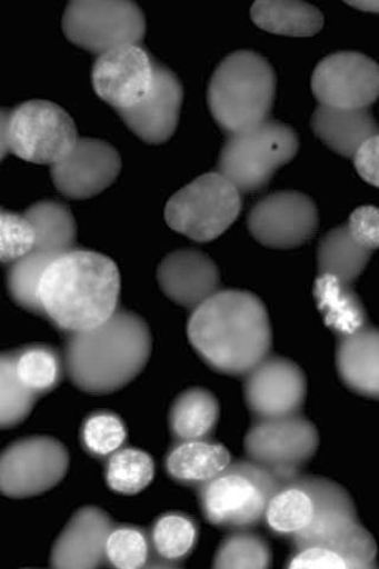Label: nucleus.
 Returning <instances> with one entry per match:
<instances>
[{"label": "nucleus", "instance_id": "20e7f679", "mask_svg": "<svg viewBox=\"0 0 379 569\" xmlns=\"http://www.w3.org/2000/svg\"><path fill=\"white\" fill-rule=\"evenodd\" d=\"M277 93L276 71L260 53H230L213 71L208 88L211 116L227 137L270 120Z\"/></svg>", "mask_w": 379, "mask_h": 569}, {"label": "nucleus", "instance_id": "cd10ccee", "mask_svg": "<svg viewBox=\"0 0 379 569\" xmlns=\"http://www.w3.org/2000/svg\"><path fill=\"white\" fill-rule=\"evenodd\" d=\"M220 418L218 399L205 388H190L171 406L170 431L174 441L210 438Z\"/></svg>", "mask_w": 379, "mask_h": 569}, {"label": "nucleus", "instance_id": "2eb2a0df", "mask_svg": "<svg viewBox=\"0 0 379 569\" xmlns=\"http://www.w3.org/2000/svg\"><path fill=\"white\" fill-rule=\"evenodd\" d=\"M319 212L309 196L279 191L266 196L248 216L252 238L273 249H292L310 241L317 233Z\"/></svg>", "mask_w": 379, "mask_h": 569}, {"label": "nucleus", "instance_id": "7ed1b4c3", "mask_svg": "<svg viewBox=\"0 0 379 569\" xmlns=\"http://www.w3.org/2000/svg\"><path fill=\"white\" fill-rule=\"evenodd\" d=\"M120 282L113 260L76 249L42 277L39 297L44 317L66 333L97 328L119 310Z\"/></svg>", "mask_w": 379, "mask_h": 569}, {"label": "nucleus", "instance_id": "7c9ffc66", "mask_svg": "<svg viewBox=\"0 0 379 569\" xmlns=\"http://www.w3.org/2000/svg\"><path fill=\"white\" fill-rule=\"evenodd\" d=\"M106 482L113 491L136 495L149 487L154 477L151 456L134 448H121L107 458Z\"/></svg>", "mask_w": 379, "mask_h": 569}, {"label": "nucleus", "instance_id": "aec40b11", "mask_svg": "<svg viewBox=\"0 0 379 569\" xmlns=\"http://www.w3.org/2000/svg\"><path fill=\"white\" fill-rule=\"evenodd\" d=\"M116 525L106 511L83 507L70 519L53 545L51 566L60 569H93L106 560V545Z\"/></svg>", "mask_w": 379, "mask_h": 569}, {"label": "nucleus", "instance_id": "f3484780", "mask_svg": "<svg viewBox=\"0 0 379 569\" xmlns=\"http://www.w3.org/2000/svg\"><path fill=\"white\" fill-rule=\"evenodd\" d=\"M306 397L302 369L279 356H268L246 376L245 398L256 419L301 415Z\"/></svg>", "mask_w": 379, "mask_h": 569}, {"label": "nucleus", "instance_id": "2f4dec72", "mask_svg": "<svg viewBox=\"0 0 379 569\" xmlns=\"http://www.w3.org/2000/svg\"><path fill=\"white\" fill-rule=\"evenodd\" d=\"M272 565L268 543L250 529L232 530L213 558L219 569H265Z\"/></svg>", "mask_w": 379, "mask_h": 569}, {"label": "nucleus", "instance_id": "4be33fe9", "mask_svg": "<svg viewBox=\"0 0 379 569\" xmlns=\"http://www.w3.org/2000/svg\"><path fill=\"white\" fill-rule=\"evenodd\" d=\"M336 365L340 380L353 393L379 399V329L367 326L340 337Z\"/></svg>", "mask_w": 379, "mask_h": 569}, {"label": "nucleus", "instance_id": "393cba45", "mask_svg": "<svg viewBox=\"0 0 379 569\" xmlns=\"http://www.w3.org/2000/svg\"><path fill=\"white\" fill-rule=\"evenodd\" d=\"M313 296L323 323L338 338L353 335L368 326L363 302L352 284L330 274H318Z\"/></svg>", "mask_w": 379, "mask_h": 569}, {"label": "nucleus", "instance_id": "c9c22d12", "mask_svg": "<svg viewBox=\"0 0 379 569\" xmlns=\"http://www.w3.org/2000/svg\"><path fill=\"white\" fill-rule=\"evenodd\" d=\"M128 439L122 420L108 412H99L87 418L81 430L83 448L88 453L108 458L123 448Z\"/></svg>", "mask_w": 379, "mask_h": 569}, {"label": "nucleus", "instance_id": "f8f14e48", "mask_svg": "<svg viewBox=\"0 0 379 569\" xmlns=\"http://www.w3.org/2000/svg\"><path fill=\"white\" fill-rule=\"evenodd\" d=\"M317 427L302 415L256 419L245 438L248 459L296 478L317 453Z\"/></svg>", "mask_w": 379, "mask_h": 569}, {"label": "nucleus", "instance_id": "4468645a", "mask_svg": "<svg viewBox=\"0 0 379 569\" xmlns=\"http://www.w3.org/2000/svg\"><path fill=\"white\" fill-rule=\"evenodd\" d=\"M311 87L319 104L330 109H371L379 98V64L360 52H336L318 63Z\"/></svg>", "mask_w": 379, "mask_h": 569}, {"label": "nucleus", "instance_id": "39448f33", "mask_svg": "<svg viewBox=\"0 0 379 569\" xmlns=\"http://www.w3.org/2000/svg\"><path fill=\"white\" fill-rule=\"evenodd\" d=\"M292 480L250 459L231 465L196 488L206 520L228 530L251 529L265 521L272 497Z\"/></svg>", "mask_w": 379, "mask_h": 569}, {"label": "nucleus", "instance_id": "423d86ee", "mask_svg": "<svg viewBox=\"0 0 379 569\" xmlns=\"http://www.w3.org/2000/svg\"><path fill=\"white\" fill-rule=\"evenodd\" d=\"M309 480L315 513L309 527L292 540L295 549L327 548L345 558L349 569L376 568V541L360 523L350 493L328 478L309 476Z\"/></svg>", "mask_w": 379, "mask_h": 569}, {"label": "nucleus", "instance_id": "f03ea898", "mask_svg": "<svg viewBox=\"0 0 379 569\" xmlns=\"http://www.w3.org/2000/svg\"><path fill=\"white\" fill-rule=\"evenodd\" d=\"M151 351L146 320L119 309L97 328L67 333L64 366L70 381L84 393L110 395L139 376Z\"/></svg>", "mask_w": 379, "mask_h": 569}, {"label": "nucleus", "instance_id": "58836bf2", "mask_svg": "<svg viewBox=\"0 0 379 569\" xmlns=\"http://www.w3.org/2000/svg\"><path fill=\"white\" fill-rule=\"evenodd\" d=\"M287 568L296 569H349L345 558L336 551L321 547H306L295 550L287 560Z\"/></svg>", "mask_w": 379, "mask_h": 569}, {"label": "nucleus", "instance_id": "dca6fc26", "mask_svg": "<svg viewBox=\"0 0 379 569\" xmlns=\"http://www.w3.org/2000/svg\"><path fill=\"white\" fill-rule=\"evenodd\" d=\"M156 61L141 44L116 48L98 57L92 70L97 96L119 113L129 111L152 91Z\"/></svg>", "mask_w": 379, "mask_h": 569}, {"label": "nucleus", "instance_id": "9d476101", "mask_svg": "<svg viewBox=\"0 0 379 569\" xmlns=\"http://www.w3.org/2000/svg\"><path fill=\"white\" fill-rule=\"evenodd\" d=\"M242 193L227 178L209 172L180 189L166 207L169 227L196 242L220 238L238 220Z\"/></svg>", "mask_w": 379, "mask_h": 569}, {"label": "nucleus", "instance_id": "e433bc0d", "mask_svg": "<svg viewBox=\"0 0 379 569\" xmlns=\"http://www.w3.org/2000/svg\"><path fill=\"white\" fill-rule=\"evenodd\" d=\"M36 242V230L24 216L2 210L0 213V258L7 264L23 259Z\"/></svg>", "mask_w": 379, "mask_h": 569}, {"label": "nucleus", "instance_id": "ddd939ff", "mask_svg": "<svg viewBox=\"0 0 379 569\" xmlns=\"http://www.w3.org/2000/svg\"><path fill=\"white\" fill-rule=\"evenodd\" d=\"M69 468L64 445L51 437H30L9 445L0 458V489L11 498L38 496L57 487Z\"/></svg>", "mask_w": 379, "mask_h": 569}, {"label": "nucleus", "instance_id": "bb28decb", "mask_svg": "<svg viewBox=\"0 0 379 569\" xmlns=\"http://www.w3.org/2000/svg\"><path fill=\"white\" fill-rule=\"evenodd\" d=\"M250 17L260 29L291 38H311L321 31V11L296 0H260L252 4Z\"/></svg>", "mask_w": 379, "mask_h": 569}, {"label": "nucleus", "instance_id": "c85d7f7f", "mask_svg": "<svg viewBox=\"0 0 379 569\" xmlns=\"http://www.w3.org/2000/svg\"><path fill=\"white\" fill-rule=\"evenodd\" d=\"M372 252L360 246L346 224L333 228L318 246V273L337 277L352 284L371 259Z\"/></svg>", "mask_w": 379, "mask_h": 569}, {"label": "nucleus", "instance_id": "f257e3e1", "mask_svg": "<svg viewBox=\"0 0 379 569\" xmlns=\"http://www.w3.org/2000/svg\"><path fill=\"white\" fill-rule=\"evenodd\" d=\"M188 336L205 363L230 377H246L268 358L273 343L263 302L240 290L219 291L192 310Z\"/></svg>", "mask_w": 379, "mask_h": 569}, {"label": "nucleus", "instance_id": "4c0bfd02", "mask_svg": "<svg viewBox=\"0 0 379 569\" xmlns=\"http://www.w3.org/2000/svg\"><path fill=\"white\" fill-rule=\"evenodd\" d=\"M352 238L370 252L379 249V208L363 206L355 209L347 223Z\"/></svg>", "mask_w": 379, "mask_h": 569}, {"label": "nucleus", "instance_id": "a878e982", "mask_svg": "<svg viewBox=\"0 0 379 569\" xmlns=\"http://www.w3.org/2000/svg\"><path fill=\"white\" fill-rule=\"evenodd\" d=\"M315 508L309 476L300 473L272 497L263 522L276 536L292 541L309 527Z\"/></svg>", "mask_w": 379, "mask_h": 569}, {"label": "nucleus", "instance_id": "9b49d317", "mask_svg": "<svg viewBox=\"0 0 379 569\" xmlns=\"http://www.w3.org/2000/svg\"><path fill=\"white\" fill-rule=\"evenodd\" d=\"M62 28L71 43L100 57L122 46L140 44L147 21L128 0H74L66 8Z\"/></svg>", "mask_w": 379, "mask_h": 569}, {"label": "nucleus", "instance_id": "6ab92c4d", "mask_svg": "<svg viewBox=\"0 0 379 569\" xmlns=\"http://www.w3.org/2000/svg\"><path fill=\"white\" fill-rule=\"evenodd\" d=\"M183 96L182 82L173 71L156 62L154 84L150 94L119 116L126 127L148 144H164L177 130Z\"/></svg>", "mask_w": 379, "mask_h": 569}, {"label": "nucleus", "instance_id": "72a5a7b5", "mask_svg": "<svg viewBox=\"0 0 379 569\" xmlns=\"http://www.w3.org/2000/svg\"><path fill=\"white\" fill-rule=\"evenodd\" d=\"M18 378L38 396H44L61 380V361L56 351L47 347H29L17 351Z\"/></svg>", "mask_w": 379, "mask_h": 569}, {"label": "nucleus", "instance_id": "f704fd0d", "mask_svg": "<svg viewBox=\"0 0 379 569\" xmlns=\"http://www.w3.org/2000/svg\"><path fill=\"white\" fill-rule=\"evenodd\" d=\"M152 555L150 536L140 528L116 526L108 537L106 560L121 569L146 568Z\"/></svg>", "mask_w": 379, "mask_h": 569}, {"label": "nucleus", "instance_id": "0eeeda50", "mask_svg": "<svg viewBox=\"0 0 379 569\" xmlns=\"http://www.w3.org/2000/svg\"><path fill=\"white\" fill-rule=\"evenodd\" d=\"M77 124L61 106L31 100L0 113V156L12 153L28 163L59 164L79 140Z\"/></svg>", "mask_w": 379, "mask_h": 569}, {"label": "nucleus", "instance_id": "473e14b6", "mask_svg": "<svg viewBox=\"0 0 379 569\" xmlns=\"http://www.w3.org/2000/svg\"><path fill=\"white\" fill-rule=\"evenodd\" d=\"M17 351L2 355L0 359V425L2 429H12L21 423L31 412L40 396L33 393L16 370Z\"/></svg>", "mask_w": 379, "mask_h": 569}, {"label": "nucleus", "instance_id": "a19ab883", "mask_svg": "<svg viewBox=\"0 0 379 569\" xmlns=\"http://www.w3.org/2000/svg\"><path fill=\"white\" fill-rule=\"evenodd\" d=\"M347 4L359 11L379 14V0H360V2H347Z\"/></svg>", "mask_w": 379, "mask_h": 569}, {"label": "nucleus", "instance_id": "6e6552de", "mask_svg": "<svg viewBox=\"0 0 379 569\" xmlns=\"http://www.w3.org/2000/svg\"><path fill=\"white\" fill-rule=\"evenodd\" d=\"M26 217L36 230V242L23 259L9 266L8 288L17 306L44 317L40 282L53 262L78 249V229L73 213L56 201L33 204Z\"/></svg>", "mask_w": 379, "mask_h": 569}, {"label": "nucleus", "instance_id": "ea45409f", "mask_svg": "<svg viewBox=\"0 0 379 569\" xmlns=\"http://www.w3.org/2000/svg\"><path fill=\"white\" fill-rule=\"evenodd\" d=\"M352 159L358 174L379 188V133L368 139Z\"/></svg>", "mask_w": 379, "mask_h": 569}, {"label": "nucleus", "instance_id": "5701e85b", "mask_svg": "<svg viewBox=\"0 0 379 569\" xmlns=\"http://www.w3.org/2000/svg\"><path fill=\"white\" fill-rule=\"evenodd\" d=\"M231 461L225 445L211 438L174 441L166 469L176 483L198 488L219 476Z\"/></svg>", "mask_w": 379, "mask_h": 569}, {"label": "nucleus", "instance_id": "a211bd4d", "mask_svg": "<svg viewBox=\"0 0 379 569\" xmlns=\"http://www.w3.org/2000/svg\"><path fill=\"white\" fill-rule=\"evenodd\" d=\"M121 171V157L107 141L80 138L73 150L51 167L53 186L71 200H84L111 187Z\"/></svg>", "mask_w": 379, "mask_h": 569}, {"label": "nucleus", "instance_id": "b1692460", "mask_svg": "<svg viewBox=\"0 0 379 569\" xmlns=\"http://www.w3.org/2000/svg\"><path fill=\"white\" fill-rule=\"evenodd\" d=\"M311 128L323 146L346 158H353L368 139L379 133L371 109L345 111L321 104L312 116Z\"/></svg>", "mask_w": 379, "mask_h": 569}, {"label": "nucleus", "instance_id": "412c9836", "mask_svg": "<svg viewBox=\"0 0 379 569\" xmlns=\"http://www.w3.org/2000/svg\"><path fill=\"white\" fill-rule=\"evenodd\" d=\"M160 289L177 306L195 310L220 290L221 277L208 256L182 249L167 256L157 272Z\"/></svg>", "mask_w": 379, "mask_h": 569}, {"label": "nucleus", "instance_id": "1a4fd4ad", "mask_svg": "<svg viewBox=\"0 0 379 569\" xmlns=\"http://www.w3.org/2000/svg\"><path fill=\"white\" fill-rule=\"evenodd\" d=\"M299 147V137L291 127L268 120L255 130L228 137L220 153L219 172L242 194L257 192L291 162Z\"/></svg>", "mask_w": 379, "mask_h": 569}, {"label": "nucleus", "instance_id": "c756f323", "mask_svg": "<svg viewBox=\"0 0 379 569\" xmlns=\"http://www.w3.org/2000/svg\"><path fill=\"white\" fill-rule=\"evenodd\" d=\"M198 528L190 516L168 512L158 518L151 529L152 556L179 566L197 543Z\"/></svg>", "mask_w": 379, "mask_h": 569}]
</instances>
